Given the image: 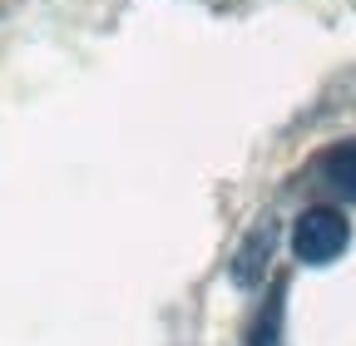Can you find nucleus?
<instances>
[{"label":"nucleus","mask_w":356,"mask_h":346,"mask_svg":"<svg viewBox=\"0 0 356 346\" xmlns=\"http://www.w3.org/2000/svg\"><path fill=\"white\" fill-rule=\"evenodd\" d=\"M273 247H277V223H273V218H257L252 233H248V242H243L238 257H233V282H238V287H257L262 272H267Z\"/></svg>","instance_id":"nucleus-3"},{"label":"nucleus","mask_w":356,"mask_h":346,"mask_svg":"<svg viewBox=\"0 0 356 346\" xmlns=\"http://www.w3.org/2000/svg\"><path fill=\"white\" fill-rule=\"evenodd\" d=\"M282 312H287V282H273L267 307L257 312V322L248 331V346H282Z\"/></svg>","instance_id":"nucleus-4"},{"label":"nucleus","mask_w":356,"mask_h":346,"mask_svg":"<svg viewBox=\"0 0 356 346\" xmlns=\"http://www.w3.org/2000/svg\"><path fill=\"white\" fill-rule=\"evenodd\" d=\"M312 179H317L322 193H332L341 203H356V139H341V144L322 149L312 158Z\"/></svg>","instance_id":"nucleus-2"},{"label":"nucleus","mask_w":356,"mask_h":346,"mask_svg":"<svg viewBox=\"0 0 356 346\" xmlns=\"http://www.w3.org/2000/svg\"><path fill=\"white\" fill-rule=\"evenodd\" d=\"M351 242V228H346V213L341 208H307L302 218L292 223V252H297V263L307 267H327L337 263V257L346 252Z\"/></svg>","instance_id":"nucleus-1"}]
</instances>
